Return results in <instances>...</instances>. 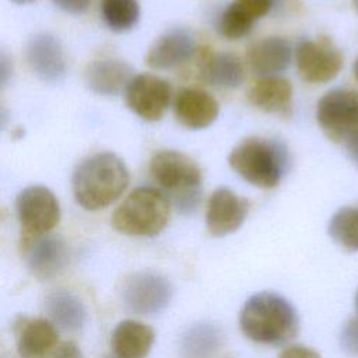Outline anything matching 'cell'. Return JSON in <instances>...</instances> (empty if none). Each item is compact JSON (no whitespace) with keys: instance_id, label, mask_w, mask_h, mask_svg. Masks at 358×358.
Returning a JSON list of instances; mask_svg holds the SVG:
<instances>
[{"instance_id":"cell-24","label":"cell","mask_w":358,"mask_h":358,"mask_svg":"<svg viewBox=\"0 0 358 358\" xmlns=\"http://www.w3.org/2000/svg\"><path fill=\"white\" fill-rule=\"evenodd\" d=\"M330 238L347 252H358V208L341 207L330 218L327 225Z\"/></svg>"},{"instance_id":"cell-14","label":"cell","mask_w":358,"mask_h":358,"mask_svg":"<svg viewBox=\"0 0 358 358\" xmlns=\"http://www.w3.org/2000/svg\"><path fill=\"white\" fill-rule=\"evenodd\" d=\"M14 334L21 358H45L59 341L56 326L45 317H18L14 323Z\"/></svg>"},{"instance_id":"cell-28","label":"cell","mask_w":358,"mask_h":358,"mask_svg":"<svg viewBox=\"0 0 358 358\" xmlns=\"http://www.w3.org/2000/svg\"><path fill=\"white\" fill-rule=\"evenodd\" d=\"M234 3L253 20H257L268 14L275 0H234Z\"/></svg>"},{"instance_id":"cell-26","label":"cell","mask_w":358,"mask_h":358,"mask_svg":"<svg viewBox=\"0 0 358 358\" xmlns=\"http://www.w3.org/2000/svg\"><path fill=\"white\" fill-rule=\"evenodd\" d=\"M255 20L234 1L220 14L217 31L227 39L235 41L246 36L253 28Z\"/></svg>"},{"instance_id":"cell-11","label":"cell","mask_w":358,"mask_h":358,"mask_svg":"<svg viewBox=\"0 0 358 358\" xmlns=\"http://www.w3.org/2000/svg\"><path fill=\"white\" fill-rule=\"evenodd\" d=\"M21 246L28 270L42 281L57 277L67 266L69 248L60 236H22Z\"/></svg>"},{"instance_id":"cell-5","label":"cell","mask_w":358,"mask_h":358,"mask_svg":"<svg viewBox=\"0 0 358 358\" xmlns=\"http://www.w3.org/2000/svg\"><path fill=\"white\" fill-rule=\"evenodd\" d=\"M168 197L154 187L134 189L113 211V228L129 236H155L168 224Z\"/></svg>"},{"instance_id":"cell-32","label":"cell","mask_w":358,"mask_h":358,"mask_svg":"<svg viewBox=\"0 0 358 358\" xmlns=\"http://www.w3.org/2000/svg\"><path fill=\"white\" fill-rule=\"evenodd\" d=\"M345 150L348 152V157L351 161L358 166V130L354 131L345 141H344Z\"/></svg>"},{"instance_id":"cell-2","label":"cell","mask_w":358,"mask_h":358,"mask_svg":"<svg viewBox=\"0 0 358 358\" xmlns=\"http://www.w3.org/2000/svg\"><path fill=\"white\" fill-rule=\"evenodd\" d=\"M129 179V171L116 154L98 152L83 159L74 169L73 194L84 210L96 211L117 200Z\"/></svg>"},{"instance_id":"cell-13","label":"cell","mask_w":358,"mask_h":358,"mask_svg":"<svg viewBox=\"0 0 358 358\" xmlns=\"http://www.w3.org/2000/svg\"><path fill=\"white\" fill-rule=\"evenodd\" d=\"M27 62L38 78L45 83H59L66 74V57L60 41L39 32L31 36L25 48Z\"/></svg>"},{"instance_id":"cell-21","label":"cell","mask_w":358,"mask_h":358,"mask_svg":"<svg viewBox=\"0 0 358 358\" xmlns=\"http://www.w3.org/2000/svg\"><path fill=\"white\" fill-rule=\"evenodd\" d=\"M154 338L155 333L148 324L126 319L113 329L110 345L117 358H145Z\"/></svg>"},{"instance_id":"cell-27","label":"cell","mask_w":358,"mask_h":358,"mask_svg":"<svg viewBox=\"0 0 358 358\" xmlns=\"http://www.w3.org/2000/svg\"><path fill=\"white\" fill-rule=\"evenodd\" d=\"M340 348L351 357H358V316L348 319L338 334Z\"/></svg>"},{"instance_id":"cell-33","label":"cell","mask_w":358,"mask_h":358,"mask_svg":"<svg viewBox=\"0 0 358 358\" xmlns=\"http://www.w3.org/2000/svg\"><path fill=\"white\" fill-rule=\"evenodd\" d=\"M354 76H355V78L358 80V59H357L355 63H354Z\"/></svg>"},{"instance_id":"cell-8","label":"cell","mask_w":358,"mask_h":358,"mask_svg":"<svg viewBox=\"0 0 358 358\" xmlns=\"http://www.w3.org/2000/svg\"><path fill=\"white\" fill-rule=\"evenodd\" d=\"M15 211L22 236L49 234L60 220V206L53 192L41 185L22 189L15 199Z\"/></svg>"},{"instance_id":"cell-30","label":"cell","mask_w":358,"mask_h":358,"mask_svg":"<svg viewBox=\"0 0 358 358\" xmlns=\"http://www.w3.org/2000/svg\"><path fill=\"white\" fill-rule=\"evenodd\" d=\"M53 4L64 13L80 15L88 10L91 0H52Z\"/></svg>"},{"instance_id":"cell-35","label":"cell","mask_w":358,"mask_h":358,"mask_svg":"<svg viewBox=\"0 0 358 358\" xmlns=\"http://www.w3.org/2000/svg\"><path fill=\"white\" fill-rule=\"evenodd\" d=\"M354 303H355V309H357V313H358V289L355 292V298H354Z\"/></svg>"},{"instance_id":"cell-3","label":"cell","mask_w":358,"mask_h":358,"mask_svg":"<svg viewBox=\"0 0 358 358\" xmlns=\"http://www.w3.org/2000/svg\"><path fill=\"white\" fill-rule=\"evenodd\" d=\"M228 164L248 183L262 189H271L280 183L287 172L289 158L284 144L250 137L229 152Z\"/></svg>"},{"instance_id":"cell-10","label":"cell","mask_w":358,"mask_h":358,"mask_svg":"<svg viewBox=\"0 0 358 358\" xmlns=\"http://www.w3.org/2000/svg\"><path fill=\"white\" fill-rule=\"evenodd\" d=\"M171 85L154 74H137L124 91L127 108L147 122L159 120L171 101Z\"/></svg>"},{"instance_id":"cell-1","label":"cell","mask_w":358,"mask_h":358,"mask_svg":"<svg viewBox=\"0 0 358 358\" xmlns=\"http://www.w3.org/2000/svg\"><path fill=\"white\" fill-rule=\"evenodd\" d=\"M239 327L249 340L278 347L296 337L299 316L287 298L271 291H263L245 302L239 313Z\"/></svg>"},{"instance_id":"cell-17","label":"cell","mask_w":358,"mask_h":358,"mask_svg":"<svg viewBox=\"0 0 358 358\" xmlns=\"http://www.w3.org/2000/svg\"><path fill=\"white\" fill-rule=\"evenodd\" d=\"M131 67L122 60L102 59L90 63L84 70L85 85L98 95L113 96L126 91L133 78Z\"/></svg>"},{"instance_id":"cell-23","label":"cell","mask_w":358,"mask_h":358,"mask_svg":"<svg viewBox=\"0 0 358 358\" xmlns=\"http://www.w3.org/2000/svg\"><path fill=\"white\" fill-rule=\"evenodd\" d=\"M222 344V333L213 323H196L180 337V352L186 358H208Z\"/></svg>"},{"instance_id":"cell-18","label":"cell","mask_w":358,"mask_h":358,"mask_svg":"<svg viewBox=\"0 0 358 358\" xmlns=\"http://www.w3.org/2000/svg\"><path fill=\"white\" fill-rule=\"evenodd\" d=\"M292 59L291 43L280 36L263 38L248 52V63L253 73L266 77L284 71Z\"/></svg>"},{"instance_id":"cell-7","label":"cell","mask_w":358,"mask_h":358,"mask_svg":"<svg viewBox=\"0 0 358 358\" xmlns=\"http://www.w3.org/2000/svg\"><path fill=\"white\" fill-rule=\"evenodd\" d=\"M316 120L326 137L344 143L358 130V91L334 88L317 102Z\"/></svg>"},{"instance_id":"cell-15","label":"cell","mask_w":358,"mask_h":358,"mask_svg":"<svg viewBox=\"0 0 358 358\" xmlns=\"http://www.w3.org/2000/svg\"><path fill=\"white\" fill-rule=\"evenodd\" d=\"M173 110L182 126L190 130H200L215 122L220 113V103L203 90L183 88L175 96Z\"/></svg>"},{"instance_id":"cell-29","label":"cell","mask_w":358,"mask_h":358,"mask_svg":"<svg viewBox=\"0 0 358 358\" xmlns=\"http://www.w3.org/2000/svg\"><path fill=\"white\" fill-rule=\"evenodd\" d=\"M278 358H322V357L317 351H315L313 348H310L308 345L294 344V345L285 347L280 352Z\"/></svg>"},{"instance_id":"cell-31","label":"cell","mask_w":358,"mask_h":358,"mask_svg":"<svg viewBox=\"0 0 358 358\" xmlns=\"http://www.w3.org/2000/svg\"><path fill=\"white\" fill-rule=\"evenodd\" d=\"M48 358H84V355L76 343L63 341L57 344Z\"/></svg>"},{"instance_id":"cell-36","label":"cell","mask_w":358,"mask_h":358,"mask_svg":"<svg viewBox=\"0 0 358 358\" xmlns=\"http://www.w3.org/2000/svg\"><path fill=\"white\" fill-rule=\"evenodd\" d=\"M354 7H355V10L358 13V0H354Z\"/></svg>"},{"instance_id":"cell-16","label":"cell","mask_w":358,"mask_h":358,"mask_svg":"<svg viewBox=\"0 0 358 358\" xmlns=\"http://www.w3.org/2000/svg\"><path fill=\"white\" fill-rule=\"evenodd\" d=\"M196 49L194 38L185 29H172L161 35L148 49L145 63L151 69L176 67L189 60Z\"/></svg>"},{"instance_id":"cell-37","label":"cell","mask_w":358,"mask_h":358,"mask_svg":"<svg viewBox=\"0 0 358 358\" xmlns=\"http://www.w3.org/2000/svg\"><path fill=\"white\" fill-rule=\"evenodd\" d=\"M105 358H117V357H105Z\"/></svg>"},{"instance_id":"cell-25","label":"cell","mask_w":358,"mask_h":358,"mask_svg":"<svg viewBox=\"0 0 358 358\" xmlns=\"http://www.w3.org/2000/svg\"><path fill=\"white\" fill-rule=\"evenodd\" d=\"M102 20L113 32H127L140 20V4L137 0H102Z\"/></svg>"},{"instance_id":"cell-20","label":"cell","mask_w":358,"mask_h":358,"mask_svg":"<svg viewBox=\"0 0 358 358\" xmlns=\"http://www.w3.org/2000/svg\"><path fill=\"white\" fill-rule=\"evenodd\" d=\"M43 310L59 329L70 333L80 331L87 323V309L83 301L70 291L57 289L43 299Z\"/></svg>"},{"instance_id":"cell-9","label":"cell","mask_w":358,"mask_h":358,"mask_svg":"<svg viewBox=\"0 0 358 358\" xmlns=\"http://www.w3.org/2000/svg\"><path fill=\"white\" fill-rule=\"evenodd\" d=\"M299 76L312 84L329 83L340 73L344 57L329 38L302 39L295 49Z\"/></svg>"},{"instance_id":"cell-34","label":"cell","mask_w":358,"mask_h":358,"mask_svg":"<svg viewBox=\"0 0 358 358\" xmlns=\"http://www.w3.org/2000/svg\"><path fill=\"white\" fill-rule=\"evenodd\" d=\"M11 1H14V3H17V4H27V3H32V1H35V0H11Z\"/></svg>"},{"instance_id":"cell-4","label":"cell","mask_w":358,"mask_h":358,"mask_svg":"<svg viewBox=\"0 0 358 358\" xmlns=\"http://www.w3.org/2000/svg\"><path fill=\"white\" fill-rule=\"evenodd\" d=\"M152 179L164 189L175 208L183 214L193 213L201 196V169L186 154L164 150L150 161Z\"/></svg>"},{"instance_id":"cell-22","label":"cell","mask_w":358,"mask_h":358,"mask_svg":"<svg viewBox=\"0 0 358 358\" xmlns=\"http://www.w3.org/2000/svg\"><path fill=\"white\" fill-rule=\"evenodd\" d=\"M203 80L221 88H238L245 80V69L238 56L228 52L211 55L201 69Z\"/></svg>"},{"instance_id":"cell-19","label":"cell","mask_w":358,"mask_h":358,"mask_svg":"<svg viewBox=\"0 0 358 358\" xmlns=\"http://www.w3.org/2000/svg\"><path fill=\"white\" fill-rule=\"evenodd\" d=\"M248 101L263 112L287 116L292 108V84L281 76L262 77L250 87Z\"/></svg>"},{"instance_id":"cell-12","label":"cell","mask_w":358,"mask_h":358,"mask_svg":"<svg viewBox=\"0 0 358 358\" xmlns=\"http://www.w3.org/2000/svg\"><path fill=\"white\" fill-rule=\"evenodd\" d=\"M248 215V201L228 187H218L208 199L206 225L213 236H225L241 228Z\"/></svg>"},{"instance_id":"cell-6","label":"cell","mask_w":358,"mask_h":358,"mask_svg":"<svg viewBox=\"0 0 358 358\" xmlns=\"http://www.w3.org/2000/svg\"><path fill=\"white\" fill-rule=\"evenodd\" d=\"M172 285L154 271H136L129 274L120 285L119 295L123 306L136 315H158L172 299Z\"/></svg>"}]
</instances>
